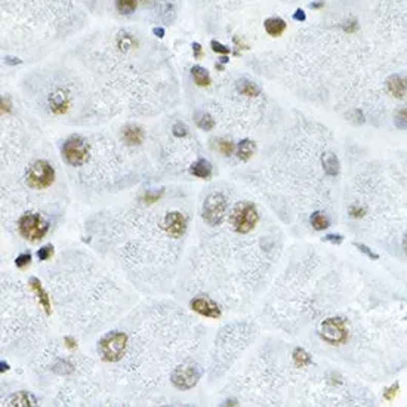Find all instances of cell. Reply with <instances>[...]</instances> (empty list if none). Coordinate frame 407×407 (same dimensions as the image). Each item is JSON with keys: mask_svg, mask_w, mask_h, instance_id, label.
<instances>
[{"mask_svg": "<svg viewBox=\"0 0 407 407\" xmlns=\"http://www.w3.org/2000/svg\"><path fill=\"white\" fill-rule=\"evenodd\" d=\"M129 339L123 332H110L98 342V354L107 363H117L126 354Z\"/></svg>", "mask_w": 407, "mask_h": 407, "instance_id": "cell-1", "label": "cell"}, {"mask_svg": "<svg viewBox=\"0 0 407 407\" xmlns=\"http://www.w3.org/2000/svg\"><path fill=\"white\" fill-rule=\"evenodd\" d=\"M258 221H259L258 209L250 202H242L237 204L229 217L231 227L237 234H249L256 227Z\"/></svg>", "mask_w": 407, "mask_h": 407, "instance_id": "cell-2", "label": "cell"}, {"mask_svg": "<svg viewBox=\"0 0 407 407\" xmlns=\"http://www.w3.org/2000/svg\"><path fill=\"white\" fill-rule=\"evenodd\" d=\"M227 209H228V202L227 197L222 192H210L203 203V209H202V217L203 221L210 225V227H217L221 225L222 221L225 219L227 215Z\"/></svg>", "mask_w": 407, "mask_h": 407, "instance_id": "cell-3", "label": "cell"}, {"mask_svg": "<svg viewBox=\"0 0 407 407\" xmlns=\"http://www.w3.org/2000/svg\"><path fill=\"white\" fill-rule=\"evenodd\" d=\"M55 181V169L46 160H37L30 166L26 175L27 185L33 190H46Z\"/></svg>", "mask_w": 407, "mask_h": 407, "instance_id": "cell-4", "label": "cell"}, {"mask_svg": "<svg viewBox=\"0 0 407 407\" xmlns=\"http://www.w3.org/2000/svg\"><path fill=\"white\" fill-rule=\"evenodd\" d=\"M61 153L70 166H82L89 159V144L80 135H71L63 144Z\"/></svg>", "mask_w": 407, "mask_h": 407, "instance_id": "cell-5", "label": "cell"}, {"mask_svg": "<svg viewBox=\"0 0 407 407\" xmlns=\"http://www.w3.org/2000/svg\"><path fill=\"white\" fill-rule=\"evenodd\" d=\"M18 229L24 239L30 242H38L48 234L49 222L38 214H26L18 221Z\"/></svg>", "mask_w": 407, "mask_h": 407, "instance_id": "cell-6", "label": "cell"}, {"mask_svg": "<svg viewBox=\"0 0 407 407\" xmlns=\"http://www.w3.org/2000/svg\"><path fill=\"white\" fill-rule=\"evenodd\" d=\"M200 376H202V372H200L197 364L185 363V364L178 366L177 369L172 372L170 381H172L175 388L182 390V391H188V390L194 388L197 385Z\"/></svg>", "mask_w": 407, "mask_h": 407, "instance_id": "cell-7", "label": "cell"}, {"mask_svg": "<svg viewBox=\"0 0 407 407\" xmlns=\"http://www.w3.org/2000/svg\"><path fill=\"white\" fill-rule=\"evenodd\" d=\"M320 335L323 341L331 345H341L348 339V331L344 320L341 318H327L321 323Z\"/></svg>", "mask_w": 407, "mask_h": 407, "instance_id": "cell-8", "label": "cell"}, {"mask_svg": "<svg viewBox=\"0 0 407 407\" xmlns=\"http://www.w3.org/2000/svg\"><path fill=\"white\" fill-rule=\"evenodd\" d=\"M191 309L200 316L207 318H219L221 317V308L218 306L215 301H212L210 298L204 296V295H199L194 296L190 301Z\"/></svg>", "mask_w": 407, "mask_h": 407, "instance_id": "cell-9", "label": "cell"}, {"mask_svg": "<svg viewBox=\"0 0 407 407\" xmlns=\"http://www.w3.org/2000/svg\"><path fill=\"white\" fill-rule=\"evenodd\" d=\"M163 228L172 239H179L187 231V218L181 212H169L163 219Z\"/></svg>", "mask_w": 407, "mask_h": 407, "instance_id": "cell-10", "label": "cell"}, {"mask_svg": "<svg viewBox=\"0 0 407 407\" xmlns=\"http://www.w3.org/2000/svg\"><path fill=\"white\" fill-rule=\"evenodd\" d=\"M28 284H30L31 290H33V292H34V295H36V298H37L40 306L45 309L46 316H51L52 314L51 299H49V295H48V293H46V290L43 289V286H42L40 280H38V279H36V277H31V279H30V281H28Z\"/></svg>", "mask_w": 407, "mask_h": 407, "instance_id": "cell-11", "label": "cell"}, {"mask_svg": "<svg viewBox=\"0 0 407 407\" xmlns=\"http://www.w3.org/2000/svg\"><path fill=\"white\" fill-rule=\"evenodd\" d=\"M122 140L127 145H141L145 140V132L138 125H127L122 130Z\"/></svg>", "mask_w": 407, "mask_h": 407, "instance_id": "cell-12", "label": "cell"}, {"mask_svg": "<svg viewBox=\"0 0 407 407\" xmlns=\"http://www.w3.org/2000/svg\"><path fill=\"white\" fill-rule=\"evenodd\" d=\"M49 107L53 114H64L70 107V98L63 90H58L49 96Z\"/></svg>", "mask_w": 407, "mask_h": 407, "instance_id": "cell-13", "label": "cell"}, {"mask_svg": "<svg viewBox=\"0 0 407 407\" xmlns=\"http://www.w3.org/2000/svg\"><path fill=\"white\" fill-rule=\"evenodd\" d=\"M386 89L395 98H404L407 95L404 76L403 74H393L386 79Z\"/></svg>", "mask_w": 407, "mask_h": 407, "instance_id": "cell-14", "label": "cell"}, {"mask_svg": "<svg viewBox=\"0 0 407 407\" xmlns=\"http://www.w3.org/2000/svg\"><path fill=\"white\" fill-rule=\"evenodd\" d=\"M6 404L8 406H36L37 400L34 395L28 394L27 391H20V393H15V394L11 395L6 401Z\"/></svg>", "mask_w": 407, "mask_h": 407, "instance_id": "cell-15", "label": "cell"}, {"mask_svg": "<svg viewBox=\"0 0 407 407\" xmlns=\"http://www.w3.org/2000/svg\"><path fill=\"white\" fill-rule=\"evenodd\" d=\"M264 27H265V31L273 37H279L286 31V23H284V20H281L280 16H271V18L265 20Z\"/></svg>", "mask_w": 407, "mask_h": 407, "instance_id": "cell-16", "label": "cell"}, {"mask_svg": "<svg viewBox=\"0 0 407 407\" xmlns=\"http://www.w3.org/2000/svg\"><path fill=\"white\" fill-rule=\"evenodd\" d=\"M190 173L194 175L196 178L200 179H209L212 177V165L204 160V159H199L194 165L190 167Z\"/></svg>", "mask_w": 407, "mask_h": 407, "instance_id": "cell-17", "label": "cell"}, {"mask_svg": "<svg viewBox=\"0 0 407 407\" xmlns=\"http://www.w3.org/2000/svg\"><path fill=\"white\" fill-rule=\"evenodd\" d=\"M323 167H324V172L329 177H338L339 175V170H341L339 159L333 153L324 154V157H323Z\"/></svg>", "mask_w": 407, "mask_h": 407, "instance_id": "cell-18", "label": "cell"}, {"mask_svg": "<svg viewBox=\"0 0 407 407\" xmlns=\"http://www.w3.org/2000/svg\"><path fill=\"white\" fill-rule=\"evenodd\" d=\"M237 90H239V93H242L244 96H250V98L258 96L261 93V88L249 79H240L237 82Z\"/></svg>", "mask_w": 407, "mask_h": 407, "instance_id": "cell-19", "label": "cell"}, {"mask_svg": "<svg viewBox=\"0 0 407 407\" xmlns=\"http://www.w3.org/2000/svg\"><path fill=\"white\" fill-rule=\"evenodd\" d=\"M256 151V145L254 141L243 140L240 141L239 147H237V156L242 162H247Z\"/></svg>", "mask_w": 407, "mask_h": 407, "instance_id": "cell-20", "label": "cell"}, {"mask_svg": "<svg viewBox=\"0 0 407 407\" xmlns=\"http://www.w3.org/2000/svg\"><path fill=\"white\" fill-rule=\"evenodd\" d=\"M191 74H192V79H194V83L197 86H202V88H206L210 85V76L207 73V70L200 67V65H196L191 68Z\"/></svg>", "mask_w": 407, "mask_h": 407, "instance_id": "cell-21", "label": "cell"}, {"mask_svg": "<svg viewBox=\"0 0 407 407\" xmlns=\"http://www.w3.org/2000/svg\"><path fill=\"white\" fill-rule=\"evenodd\" d=\"M309 222H311L313 228L317 229V231H323V229H326L331 225L329 218L326 217L323 212H314L309 218Z\"/></svg>", "mask_w": 407, "mask_h": 407, "instance_id": "cell-22", "label": "cell"}, {"mask_svg": "<svg viewBox=\"0 0 407 407\" xmlns=\"http://www.w3.org/2000/svg\"><path fill=\"white\" fill-rule=\"evenodd\" d=\"M394 125L400 130H407V107H400L395 110Z\"/></svg>", "mask_w": 407, "mask_h": 407, "instance_id": "cell-23", "label": "cell"}, {"mask_svg": "<svg viewBox=\"0 0 407 407\" xmlns=\"http://www.w3.org/2000/svg\"><path fill=\"white\" fill-rule=\"evenodd\" d=\"M52 370L56 373V375H61V376H67V375H71L74 372V367L70 361L67 360H58L53 366H52Z\"/></svg>", "mask_w": 407, "mask_h": 407, "instance_id": "cell-24", "label": "cell"}, {"mask_svg": "<svg viewBox=\"0 0 407 407\" xmlns=\"http://www.w3.org/2000/svg\"><path fill=\"white\" fill-rule=\"evenodd\" d=\"M137 5H138V0H115L117 11L120 13H125V15L135 12Z\"/></svg>", "mask_w": 407, "mask_h": 407, "instance_id": "cell-25", "label": "cell"}, {"mask_svg": "<svg viewBox=\"0 0 407 407\" xmlns=\"http://www.w3.org/2000/svg\"><path fill=\"white\" fill-rule=\"evenodd\" d=\"M165 194V190H148L145 191L142 196H141V202H144L145 204H154L156 202H159Z\"/></svg>", "mask_w": 407, "mask_h": 407, "instance_id": "cell-26", "label": "cell"}, {"mask_svg": "<svg viewBox=\"0 0 407 407\" xmlns=\"http://www.w3.org/2000/svg\"><path fill=\"white\" fill-rule=\"evenodd\" d=\"M137 45V40L132 37V34H127V33H122L119 38H117V46L122 49V51H127V49H132L133 46Z\"/></svg>", "mask_w": 407, "mask_h": 407, "instance_id": "cell-27", "label": "cell"}, {"mask_svg": "<svg viewBox=\"0 0 407 407\" xmlns=\"http://www.w3.org/2000/svg\"><path fill=\"white\" fill-rule=\"evenodd\" d=\"M293 361H295L296 366L304 367V366H308L311 363V357L308 356L302 348H296L293 351Z\"/></svg>", "mask_w": 407, "mask_h": 407, "instance_id": "cell-28", "label": "cell"}, {"mask_svg": "<svg viewBox=\"0 0 407 407\" xmlns=\"http://www.w3.org/2000/svg\"><path fill=\"white\" fill-rule=\"evenodd\" d=\"M345 117H346V120H348L350 123H353V125H356V126H360V125H363V123L366 122V117L363 114V111L358 110V108L350 110V111L345 114Z\"/></svg>", "mask_w": 407, "mask_h": 407, "instance_id": "cell-29", "label": "cell"}, {"mask_svg": "<svg viewBox=\"0 0 407 407\" xmlns=\"http://www.w3.org/2000/svg\"><path fill=\"white\" fill-rule=\"evenodd\" d=\"M197 126L200 127V129H203V130H212L215 127V120H214V117L210 114L202 113V114H199V117H197Z\"/></svg>", "mask_w": 407, "mask_h": 407, "instance_id": "cell-30", "label": "cell"}, {"mask_svg": "<svg viewBox=\"0 0 407 407\" xmlns=\"http://www.w3.org/2000/svg\"><path fill=\"white\" fill-rule=\"evenodd\" d=\"M217 150L221 154H224V156H227V157H228V156H231V154L234 153V150H236V145H234L231 141L221 138V140H217Z\"/></svg>", "mask_w": 407, "mask_h": 407, "instance_id": "cell-31", "label": "cell"}, {"mask_svg": "<svg viewBox=\"0 0 407 407\" xmlns=\"http://www.w3.org/2000/svg\"><path fill=\"white\" fill-rule=\"evenodd\" d=\"M52 255H53V246L52 244H46L37 250V258L40 261H48Z\"/></svg>", "mask_w": 407, "mask_h": 407, "instance_id": "cell-32", "label": "cell"}, {"mask_svg": "<svg viewBox=\"0 0 407 407\" xmlns=\"http://www.w3.org/2000/svg\"><path fill=\"white\" fill-rule=\"evenodd\" d=\"M172 133H173L177 138H184V137H187V133H188V127L185 126L182 122H178V123H175L173 127H172Z\"/></svg>", "mask_w": 407, "mask_h": 407, "instance_id": "cell-33", "label": "cell"}, {"mask_svg": "<svg viewBox=\"0 0 407 407\" xmlns=\"http://www.w3.org/2000/svg\"><path fill=\"white\" fill-rule=\"evenodd\" d=\"M354 246H356L357 249H358V250H360L361 254L366 255V256H367L369 259H373V261H378V259H379V255L375 254V252H373L372 249H369V247H367L366 244H361V243H356Z\"/></svg>", "mask_w": 407, "mask_h": 407, "instance_id": "cell-34", "label": "cell"}, {"mask_svg": "<svg viewBox=\"0 0 407 407\" xmlns=\"http://www.w3.org/2000/svg\"><path fill=\"white\" fill-rule=\"evenodd\" d=\"M30 262H31V254H28V252L21 254L15 259V265L18 268H26L27 265H30Z\"/></svg>", "mask_w": 407, "mask_h": 407, "instance_id": "cell-35", "label": "cell"}, {"mask_svg": "<svg viewBox=\"0 0 407 407\" xmlns=\"http://www.w3.org/2000/svg\"><path fill=\"white\" fill-rule=\"evenodd\" d=\"M342 28H344L345 33L353 34V33L358 31V23H357V20H350V21H346L344 26H342Z\"/></svg>", "mask_w": 407, "mask_h": 407, "instance_id": "cell-36", "label": "cell"}, {"mask_svg": "<svg viewBox=\"0 0 407 407\" xmlns=\"http://www.w3.org/2000/svg\"><path fill=\"white\" fill-rule=\"evenodd\" d=\"M210 46H212V49L215 52H218V53H222V55H227V53H229V48H227V46H224V45H221L219 42H217V40H214L212 43H210Z\"/></svg>", "mask_w": 407, "mask_h": 407, "instance_id": "cell-37", "label": "cell"}, {"mask_svg": "<svg viewBox=\"0 0 407 407\" xmlns=\"http://www.w3.org/2000/svg\"><path fill=\"white\" fill-rule=\"evenodd\" d=\"M323 240L332 243V244H341L344 242V236H341V234H327Z\"/></svg>", "mask_w": 407, "mask_h": 407, "instance_id": "cell-38", "label": "cell"}, {"mask_svg": "<svg viewBox=\"0 0 407 407\" xmlns=\"http://www.w3.org/2000/svg\"><path fill=\"white\" fill-rule=\"evenodd\" d=\"M64 344H65V346L67 348H70V350H74L77 346V341L74 339V338H71V336H65L64 338Z\"/></svg>", "mask_w": 407, "mask_h": 407, "instance_id": "cell-39", "label": "cell"}, {"mask_svg": "<svg viewBox=\"0 0 407 407\" xmlns=\"http://www.w3.org/2000/svg\"><path fill=\"white\" fill-rule=\"evenodd\" d=\"M293 20H295V21H305L306 20L305 12H304L302 9H298L296 12L293 13Z\"/></svg>", "mask_w": 407, "mask_h": 407, "instance_id": "cell-40", "label": "cell"}, {"mask_svg": "<svg viewBox=\"0 0 407 407\" xmlns=\"http://www.w3.org/2000/svg\"><path fill=\"white\" fill-rule=\"evenodd\" d=\"M2 111L3 113H9L11 111V104H9V100L8 98H2Z\"/></svg>", "mask_w": 407, "mask_h": 407, "instance_id": "cell-41", "label": "cell"}, {"mask_svg": "<svg viewBox=\"0 0 407 407\" xmlns=\"http://www.w3.org/2000/svg\"><path fill=\"white\" fill-rule=\"evenodd\" d=\"M192 48H194V56H196V58H200V56L203 55V52H202V46H200L199 43H194V45H192Z\"/></svg>", "mask_w": 407, "mask_h": 407, "instance_id": "cell-42", "label": "cell"}, {"mask_svg": "<svg viewBox=\"0 0 407 407\" xmlns=\"http://www.w3.org/2000/svg\"><path fill=\"white\" fill-rule=\"evenodd\" d=\"M309 8H311V9H314V11H320V9H323V8H324V2H314V3H311V5H309Z\"/></svg>", "mask_w": 407, "mask_h": 407, "instance_id": "cell-43", "label": "cell"}, {"mask_svg": "<svg viewBox=\"0 0 407 407\" xmlns=\"http://www.w3.org/2000/svg\"><path fill=\"white\" fill-rule=\"evenodd\" d=\"M154 33H156V34H159V37H163V30H162V28H156V30H154Z\"/></svg>", "mask_w": 407, "mask_h": 407, "instance_id": "cell-44", "label": "cell"}, {"mask_svg": "<svg viewBox=\"0 0 407 407\" xmlns=\"http://www.w3.org/2000/svg\"><path fill=\"white\" fill-rule=\"evenodd\" d=\"M8 369H9L8 363H3V361H2V372H6Z\"/></svg>", "mask_w": 407, "mask_h": 407, "instance_id": "cell-45", "label": "cell"}, {"mask_svg": "<svg viewBox=\"0 0 407 407\" xmlns=\"http://www.w3.org/2000/svg\"><path fill=\"white\" fill-rule=\"evenodd\" d=\"M403 247H404V252H406L407 255V234L406 237H404V240H403Z\"/></svg>", "mask_w": 407, "mask_h": 407, "instance_id": "cell-46", "label": "cell"}, {"mask_svg": "<svg viewBox=\"0 0 407 407\" xmlns=\"http://www.w3.org/2000/svg\"><path fill=\"white\" fill-rule=\"evenodd\" d=\"M403 76H404V74H403ZM404 85H406V90H407V74L404 76Z\"/></svg>", "mask_w": 407, "mask_h": 407, "instance_id": "cell-47", "label": "cell"}, {"mask_svg": "<svg viewBox=\"0 0 407 407\" xmlns=\"http://www.w3.org/2000/svg\"><path fill=\"white\" fill-rule=\"evenodd\" d=\"M141 2H142V3H145V5H147V3H150V2H151V0H141Z\"/></svg>", "mask_w": 407, "mask_h": 407, "instance_id": "cell-48", "label": "cell"}]
</instances>
